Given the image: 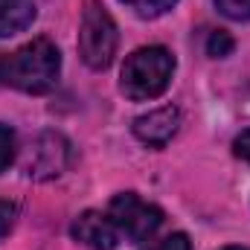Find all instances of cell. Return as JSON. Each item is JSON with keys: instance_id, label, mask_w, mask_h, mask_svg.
Returning <instances> with one entry per match:
<instances>
[{"instance_id": "15", "label": "cell", "mask_w": 250, "mask_h": 250, "mask_svg": "<svg viewBox=\"0 0 250 250\" xmlns=\"http://www.w3.org/2000/svg\"><path fill=\"white\" fill-rule=\"evenodd\" d=\"M233 148H236V154H239L242 160H248V163H250V128H248V131H242V134L236 137Z\"/></svg>"}, {"instance_id": "14", "label": "cell", "mask_w": 250, "mask_h": 250, "mask_svg": "<svg viewBox=\"0 0 250 250\" xmlns=\"http://www.w3.org/2000/svg\"><path fill=\"white\" fill-rule=\"evenodd\" d=\"M146 250H192V245H189L187 233H172L163 242H157L154 248H146Z\"/></svg>"}, {"instance_id": "13", "label": "cell", "mask_w": 250, "mask_h": 250, "mask_svg": "<svg viewBox=\"0 0 250 250\" xmlns=\"http://www.w3.org/2000/svg\"><path fill=\"white\" fill-rule=\"evenodd\" d=\"M15 218H18V207H15L12 201H0V242L12 233Z\"/></svg>"}, {"instance_id": "4", "label": "cell", "mask_w": 250, "mask_h": 250, "mask_svg": "<svg viewBox=\"0 0 250 250\" xmlns=\"http://www.w3.org/2000/svg\"><path fill=\"white\" fill-rule=\"evenodd\" d=\"M108 215L117 224V230L125 233L128 239H134V242L151 239L157 233V227L163 224L160 207L143 201L137 192H120V195H114L111 207H108Z\"/></svg>"}, {"instance_id": "3", "label": "cell", "mask_w": 250, "mask_h": 250, "mask_svg": "<svg viewBox=\"0 0 250 250\" xmlns=\"http://www.w3.org/2000/svg\"><path fill=\"white\" fill-rule=\"evenodd\" d=\"M117 23L108 15V9L96 0L87 3L79 26V56L90 70H105L117 56Z\"/></svg>"}, {"instance_id": "12", "label": "cell", "mask_w": 250, "mask_h": 250, "mask_svg": "<svg viewBox=\"0 0 250 250\" xmlns=\"http://www.w3.org/2000/svg\"><path fill=\"white\" fill-rule=\"evenodd\" d=\"M15 160V131L0 125V172Z\"/></svg>"}, {"instance_id": "9", "label": "cell", "mask_w": 250, "mask_h": 250, "mask_svg": "<svg viewBox=\"0 0 250 250\" xmlns=\"http://www.w3.org/2000/svg\"><path fill=\"white\" fill-rule=\"evenodd\" d=\"M125 6H131L140 18H160L163 12H169L178 0H123Z\"/></svg>"}, {"instance_id": "2", "label": "cell", "mask_w": 250, "mask_h": 250, "mask_svg": "<svg viewBox=\"0 0 250 250\" xmlns=\"http://www.w3.org/2000/svg\"><path fill=\"white\" fill-rule=\"evenodd\" d=\"M172 73H175V56L166 47H140L125 59L120 87L134 102L157 99L169 87Z\"/></svg>"}, {"instance_id": "6", "label": "cell", "mask_w": 250, "mask_h": 250, "mask_svg": "<svg viewBox=\"0 0 250 250\" xmlns=\"http://www.w3.org/2000/svg\"><path fill=\"white\" fill-rule=\"evenodd\" d=\"M70 233H73L76 242H82L84 248H90V250H114L120 245V230H117V224L111 221V215H102V212H96V209L82 212V215L73 221Z\"/></svg>"}, {"instance_id": "8", "label": "cell", "mask_w": 250, "mask_h": 250, "mask_svg": "<svg viewBox=\"0 0 250 250\" xmlns=\"http://www.w3.org/2000/svg\"><path fill=\"white\" fill-rule=\"evenodd\" d=\"M35 15L38 12L32 0H0V38H12L29 29Z\"/></svg>"}, {"instance_id": "7", "label": "cell", "mask_w": 250, "mask_h": 250, "mask_svg": "<svg viewBox=\"0 0 250 250\" xmlns=\"http://www.w3.org/2000/svg\"><path fill=\"white\" fill-rule=\"evenodd\" d=\"M178 128H181V111L175 105H163V108L148 111V114H143V117L134 120L137 140H143L146 146H154V148L166 146L178 134Z\"/></svg>"}, {"instance_id": "1", "label": "cell", "mask_w": 250, "mask_h": 250, "mask_svg": "<svg viewBox=\"0 0 250 250\" xmlns=\"http://www.w3.org/2000/svg\"><path fill=\"white\" fill-rule=\"evenodd\" d=\"M62 73V56L50 38H32L21 50L0 56V84L23 93H50Z\"/></svg>"}, {"instance_id": "5", "label": "cell", "mask_w": 250, "mask_h": 250, "mask_svg": "<svg viewBox=\"0 0 250 250\" xmlns=\"http://www.w3.org/2000/svg\"><path fill=\"white\" fill-rule=\"evenodd\" d=\"M70 166V143L59 131L38 134L23 154V172L32 181H53Z\"/></svg>"}, {"instance_id": "11", "label": "cell", "mask_w": 250, "mask_h": 250, "mask_svg": "<svg viewBox=\"0 0 250 250\" xmlns=\"http://www.w3.org/2000/svg\"><path fill=\"white\" fill-rule=\"evenodd\" d=\"M215 9L230 21H250V0H215Z\"/></svg>"}, {"instance_id": "16", "label": "cell", "mask_w": 250, "mask_h": 250, "mask_svg": "<svg viewBox=\"0 0 250 250\" xmlns=\"http://www.w3.org/2000/svg\"><path fill=\"white\" fill-rule=\"evenodd\" d=\"M224 250H248V248H224Z\"/></svg>"}, {"instance_id": "10", "label": "cell", "mask_w": 250, "mask_h": 250, "mask_svg": "<svg viewBox=\"0 0 250 250\" xmlns=\"http://www.w3.org/2000/svg\"><path fill=\"white\" fill-rule=\"evenodd\" d=\"M233 47H236V41H233V35L224 32V29H215V32H209V38H207V53H209L212 59H224V56H230Z\"/></svg>"}]
</instances>
